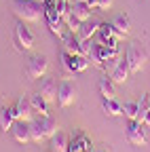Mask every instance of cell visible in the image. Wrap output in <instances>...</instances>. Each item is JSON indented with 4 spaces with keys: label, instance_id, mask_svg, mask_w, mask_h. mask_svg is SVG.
<instances>
[{
    "label": "cell",
    "instance_id": "d6986e66",
    "mask_svg": "<svg viewBox=\"0 0 150 152\" xmlns=\"http://www.w3.org/2000/svg\"><path fill=\"white\" fill-rule=\"evenodd\" d=\"M104 112L108 114V116H123V104L116 99V97H104V104H102Z\"/></svg>",
    "mask_w": 150,
    "mask_h": 152
},
{
    "label": "cell",
    "instance_id": "ac0fdd59",
    "mask_svg": "<svg viewBox=\"0 0 150 152\" xmlns=\"http://www.w3.org/2000/svg\"><path fill=\"white\" fill-rule=\"evenodd\" d=\"M97 89H100V93L104 95V97H116V83L110 78V74L108 76H104V78H100V83H97Z\"/></svg>",
    "mask_w": 150,
    "mask_h": 152
},
{
    "label": "cell",
    "instance_id": "7a4b0ae2",
    "mask_svg": "<svg viewBox=\"0 0 150 152\" xmlns=\"http://www.w3.org/2000/svg\"><path fill=\"white\" fill-rule=\"evenodd\" d=\"M78 97V87L76 83H72L70 78H64L59 85H57V106L59 108H68L76 102Z\"/></svg>",
    "mask_w": 150,
    "mask_h": 152
},
{
    "label": "cell",
    "instance_id": "5b68a950",
    "mask_svg": "<svg viewBox=\"0 0 150 152\" xmlns=\"http://www.w3.org/2000/svg\"><path fill=\"white\" fill-rule=\"evenodd\" d=\"M47 70H49L47 57L45 55H34V57H30V61H28L26 74L30 76L32 80H36V78H42V76L47 74Z\"/></svg>",
    "mask_w": 150,
    "mask_h": 152
},
{
    "label": "cell",
    "instance_id": "8992f818",
    "mask_svg": "<svg viewBox=\"0 0 150 152\" xmlns=\"http://www.w3.org/2000/svg\"><path fill=\"white\" fill-rule=\"evenodd\" d=\"M125 137L131 146H142L146 142V129H144V123L140 121H129L127 129H125Z\"/></svg>",
    "mask_w": 150,
    "mask_h": 152
},
{
    "label": "cell",
    "instance_id": "5bb4252c",
    "mask_svg": "<svg viewBox=\"0 0 150 152\" xmlns=\"http://www.w3.org/2000/svg\"><path fill=\"white\" fill-rule=\"evenodd\" d=\"M112 28H114V32H116L121 38H125V36L131 32V21H129V17H127L125 13L116 15L114 19H112Z\"/></svg>",
    "mask_w": 150,
    "mask_h": 152
},
{
    "label": "cell",
    "instance_id": "9a60e30c",
    "mask_svg": "<svg viewBox=\"0 0 150 152\" xmlns=\"http://www.w3.org/2000/svg\"><path fill=\"white\" fill-rule=\"evenodd\" d=\"M91 11H93V7L89 2H85V0H72V13L76 15L80 21L91 19Z\"/></svg>",
    "mask_w": 150,
    "mask_h": 152
},
{
    "label": "cell",
    "instance_id": "484cf974",
    "mask_svg": "<svg viewBox=\"0 0 150 152\" xmlns=\"http://www.w3.org/2000/svg\"><path fill=\"white\" fill-rule=\"evenodd\" d=\"M89 57V61L93 64V66H97V68H102V55H100V49H97V45H93V49H91V53L87 55Z\"/></svg>",
    "mask_w": 150,
    "mask_h": 152
},
{
    "label": "cell",
    "instance_id": "6da1fadb",
    "mask_svg": "<svg viewBox=\"0 0 150 152\" xmlns=\"http://www.w3.org/2000/svg\"><path fill=\"white\" fill-rule=\"evenodd\" d=\"M13 13L19 17V21L38 23L45 17V2L40 0H13Z\"/></svg>",
    "mask_w": 150,
    "mask_h": 152
},
{
    "label": "cell",
    "instance_id": "9c48e42d",
    "mask_svg": "<svg viewBox=\"0 0 150 152\" xmlns=\"http://www.w3.org/2000/svg\"><path fill=\"white\" fill-rule=\"evenodd\" d=\"M129 74H131V70H129V64H127V55H123L119 59V64H116V68L110 72V78L116 85H123V83H127Z\"/></svg>",
    "mask_w": 150,
    "mask_h": 152
},
{
    "label": "cell",
    "instance_id": "30bf717a",
    "mask_svg": "<svg viewBox=\"0 0 150 152\" xmlns=\"http://www.w3.org/2000/svg\"><path fill=\"white\" fill-rule=\"evenodd\" d=\"M30 137L34 144H40L47 140V131H45V121L42 116H36L30 121Z\"/></svg>",
    "mask_w": 150,
    "mask_h": 152
},
{
    "label": "cell",
    "instance_id": "ba28073f",
    "mask_svg": "<svg viewBox=\"0 0 150 152\" xmlns=\"http://www.w3.org/2000/svg\"><path fill=\"white\" fill-rule=\"evenodd\" d=\"M11 133H13L15 142H19V144H23V146L32 142V137H30V123H26V121H15Z\"/></svg>",
    "mask_w": 150,
    "mask_h": 152
},
{
    "label": "cell",
    "instance_id": "2e32d148",
    "mask_svg": "<svg viewBox=\"0 0 150 152\" xmlns=\"http://www.w3.org/2000/svg\"><path fill=\"white\" fill-rule=\"evenodd\" d=\"M68 148H70V137L64 131H57L51 137V152H68Z\"/></svg>",
    "mask_w": 150,
    "mask_h": 152
},
{
    "label": "cell",
    "instance_id": "ffe728a7",
    "mask_svg": "<svg viewBox=\"0 0 150 152\" xmlns=\"http://www.w3.org/2000/svg\"><path fill=\"white\" fill-rule=\"evenodd\" d=\"M59 64H61V72L68 76H74L76 74V66H74V55H70V53H66V51H61V55H59Z\"/></svg>",
    "mask_w": 150,
    "mask_h": 152
},
{
    "label": "cell",
    "instance_id": "3957f363",
    "mask_svg": "<svg viewBox=\"0 0 150 152\" xmlns=\"http://www.w3.org/2000/svg\"><path fill=\"white\" fill-rule=\"evenodd\" d=\"M13 42L17 47V51H30L34 47V34L30 32V28L26 26V21H17L15 30H13Z\"/></svg>",
    "mask_w": 150,
    "mask_h": 152
},
{
    "label": "cell",
    "instance_id": "e0dca14e",
    "mask_svg": "<svg viewBox=\"0 0 150 152\" xmlns=\"http://www.w3.org/2000/svg\"><path fill=\"white\" fill-rule=\"evenodd\" d=\"M97 32H100V23L93 21V19H87V21H83V26L78 30V38L80 40H91Z\"/></svg>",
    "mask_w": 150,
    "mask_h": 152
},
{
    "label": "cell",
    "instance_id": "d4e9b609",
    "mask_svg": "<svg viewBox=\"0 0 150 152\" xmlns=\"http://www.w3.org/2000/svg\"><path fill=\"white\" fill-rule=\"evenodd\" d=\"M42 121H45V131H47V137L51 140L55 133L59 131V125H57V121H55L53 116H42Z\"/></svg>",
    "mask_w": 150,
    "mask_h": 152
},
{
    "label": "cell",
    "instance_id": "7c38bea8",
    "mask_svg": "<svg viewBox=\"0 0 150 152\" xmlns=\"http://www.w3.org/2000/svg\"><path fill=\"white\" fill-rule=\"evenodd\" d=\"M61 51H66L70 55H80V38L74 36L72 32L64 34L61 36Z\"/></svg>",
    "mask_w": 150,
    "mask_h": 152
},
{
    "label": "cell",
    "instance_id": "52a82bcc",
    "mask_svg": "<svg viewBox=\"0 0 150 152\" xmlns=\"http://www.w3.org/2000/svg\"><path fill=\"white\" fill-rule=\"evenodd\" d=\"M11 112H13L15 121H26V123H30V121L34 118V108H32V104H30V97H19V99H17V104L11 108Z\"/></svg>",
    "mask_w": 150,
    "mask_h": 152
},
{
    "label": "cell",
    "instance_id": "83f0119b",
    "mask_svg": "<svg viewBox=\"0 0 150 152\" xmlns=\"http://www.w3.org/2000/svg\"><path fill=\"white\" fill-rule=\"evenodd\" d=\"M114 0H95V9H102V11H108L112 7Z\"/></svg>",
    "mask_w": 150,
    "mask_h": 152
},
{
    "label": "cell",
    "instance_id": "603a6c76",
    "mask_svg": "<svg viewBox=\"0 0 150 152\" xmlns=\"http://www.w3.org/2000/svg\"><path fill=\"white\" fill-rule=\"evenodd\" d=\"M61 19H64V21H66V28H68V32H72V34H78V30H80V26H83V21H80V19H78L76 15H74L72 11H70L68 15H64Z\"/></svg>",
    "mask_w": 150,
    "mask_h": 152
},
{
    "label": "cell",
    "instance_id": "cb8c5ba5",
    "mask_svg": "<svg viewBox=\"0 0 150 152\" xmlns=\"http://www.w3.org/2000/svg\"><path fill=\"white\" fill-rule=\"evenodd\" d=\"M123 114L129 121H138L140 118V102H127L123 106Z\"/></svg>",
    "mask_w": 150,
    "mask_h": 152
},
{
    "label": "cell",
    "instance_id": "4316f807",
    "mask_svg": "<svg viewBox=\"0 0 150 152\" xmlns=\"http://www.w3.org/2000/svg\"><path fill=\"white\" fill-rule=\"evenodd\" d=\"M93 45H95L93 40H80V55H85V57H87V55L91 53Z\"/></svg>",
    "mask_w": 150,
    "mask_h": 152
},
{
    "label": "cell",
    "instance_id": "44dd1931",
    "mask_svg": "<svg viewBox=\"0 0 150 152\" xmlns=\"http://www.w3.org/2000/svg\"><path fill=\"white\" fill-rule=\"evenodd\" d=\"M13 123H15V116H13V112L11 108H0V131H11L13 129Z\"/></svg>",
    "mask_w": 150,
    "mask_h": 152
},
{
    "label": "cell",
    "instance_id": "4fadbf2b",
    "mask_svg": "<svg viewBox=\"0 0 150 152\" xmlns=\"http://www.w3.org/2000/svg\"><path fill=\"white\" fill-rule=\"evenodd\" d=\"M30 104H32V108H34V112H38L40 116H51V112H49V102L42 97V95L36 91V93H32L30 95Z\"/></svg>",
    "mask_w": 150,
    "mask_h": 152
},
{
    "label": "cell",
    "instance_id": "277c9868",
    "mask_svg": "<svg viewBox=\"0 0 150 152\" xmlns=\"http://www.w3.org/2000/svg\"><path fill=\"white\" fill-rule=\"evenodd\" d=\"M125 55H127V64H129V70H131V72H140V70L144 68L146 59H148V53H146V49H144L140 42L129 45V49H127Z\"/></svg>",
    "mask_w": 150,
    "mask_h": 152
},
{
    "label": "cell",
    "instance_id": "7402d4cb",
    "mask_svg": "<svg viewBox=\"0 0 150 152\" xmlns=\"http://www.w3.org/2000/svg\"><path fill=\"white\" fill-rule=\"evenodd\" d=\"M114 38H121L116 32H114V28H112V21L108 23V21H104V23H100V40L106 45V42H110V40H114Z\"/></svg>",
    "mask_w": 150,
    "mask_h": 152
},
{
    "label": "cell",
    "instance_id": "8fae6325",
    "mask_svg": "<svg viewBox=\"0 0 150 152\" xmlns=\"http://www.w3.org/2000/svg\"><path fill=\"white\" fill-rule=\"evenodd\" d=\"M38 93L42 95L49 104H55V102H57V83H55L53 78H42Z\"/></svg>",
    "mask_w": 150,
    "mask_h": 152
}]
</instances>
